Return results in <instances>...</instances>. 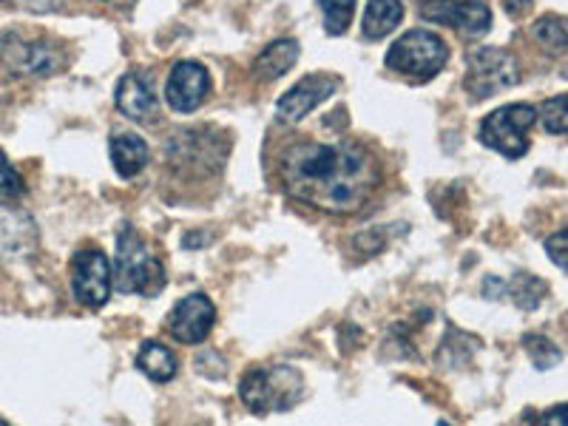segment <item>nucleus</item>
<instances>
[{
  "label": "nucleus",
  "mask_w": 568,
  "mask_h": 426,
  "mask_svg": "<svg viewBox=\"0 0 568 426\" xmlns=\"http://www.w3.org/2000/svg\"><path fill=\"white\" fill-rule=\"evenodd\" d=\"M446 60H449L446 43L435 32H426V29H413V32L400 34L387 52L389 69L415 80L435 78L446 65Z\"/></svg>",
  "instance_id": "obj_4"
},
{
  "label": "nucleus",
  "mask_w": 568,
  "mask_h": 426,
  "mask_svg": "<svg viewBox=\"0 0 568 426\" xmlns=\"http://www.w3.org/2000/svg\"><path fill=\"white\" fill-rule=\"evenodd\" d=\"M32 236V222L29 216L0 205V251H23Z\"/></svg>",
  "instance_id": "obj_18"
},
{
  "label": "nucleus",
  "mask_w": 568,
  "mask_h": 426,
  "mask_svg": "<svg viewBox=\"0 0 568 426\" xmlns=\"http://www.w3.org/2000/svg\"><path fill=\"white\" fill-rule=\"evenodd\" d=\"M420 14L433 23L469 34H486L491 27V9L486 3H426L420 7Z\"/></svg>",
  "instance_id": "obj_11"
},
{
  "label": "nucleus",
  "mask_w": 568,
  "mask_h": 426,
  "mask_svg": "<svg viewBox=\"0 0 568 426\" xmlns=\"http://www.w3.org/2000/svg\"><path fill=\"white\" fill-rule=\"evenodd\" d=\"M109 154L111 162H114L116 174L123 176V180H131V176H136L145 165H149V145H145V140L136 134L111 136Z\"/></svg>",
  "instance_id": "obj_14"
},
{
  "label": "nucleus",
  "mask_w": 568,
  "mask_h": 426,
  "mask_svg": "<svg viewBox=\"0 0 568 426\" xmlns=\"http://www.w3.org/2000/svg\"><path fill=\"white\" fill-rule=\"evenodd\" d=\"M520 80L517 74V63L509 52L495 49V45H484L475 49L466 60V91L475 100H486L497 91H506Z\"/></svg>",
  "instance_id": "obj_6"
},
{
  "label": "nucleus",
  "mask_w": 568,
  "mask_h": 426,
  "mask_svg": "<svg viewBox=\"0 0 568 426\" xmlns=\"http://www.w3.org/2000/svg\"><path fill=\"white\" fill-rule=\"evenodd\" d=\"M0 426H9V424H7V420H3V418H0Z\"/></svg>",
  "instance_id": "obj_27"
},
{
  "label": "nucleus",
  "mask_w": 568,
  "mask_h": 426,
  "mask_svg": "<svg viewBox=\"0 0 568 426\" xmlns=\"http://www.w3.org/2000/svg\"><path fill=\"white\" fill-rule=\"evenodd\" d=\"M298 60V43L293 38L273 40L265 52L258 54L253 71L258 80H278L284 71H291Z\"/></svg>",
  "instance_id": "obj_15"
},
{
  "label": "nucleus",
  "mask_w": 568,
  "mask_h": 426,
  "mask_svg": "<svg viewBox=\"0 0 568 426\" xmlns=\"http://www.w3.org/2000/svg\"><path fill=\"white\" fill-rule=\"evenodd\" d=\"M542 129L549 134H566L568 136V94L551 98L540 105Z\"/></svg>",
  "instance_id": "obj_21"
},
{
  "label": "nucleus",
  "mask_w": 568,
  "mask_h": 426,
  "mask_svg": "<svg viewBox=\"0 0 568 426\" xmlns=\"http://www.w3.org/2000/svg\"><path fill=\"white\" fill-rule=\"evenodd\" d=\"M207 91H211V74H207L202 63H196V60H180L171 69L165 94H169V103L174 111H180V114L196 111L205 103Z\"/></svg>",
  "instance_id": "obj_8"
},
{
  "label": "nucleus",
  "mask_w": 568,
  "mask_h": 426,
  "mask_svg": "<svg viewBox=\"0 0 568 426\" xmlns=\"http://www.w3.org/2000/svg\"><path fill=\"white\" fill-rule=\"evenodd\" d=\"M114 100L116 109L123 111L129 120H136V123H149V120L156 116L154 85L142 78V74H125V78H120Z\"/></svg>",
  "instance_id": "obj_12"
},
{
  "label": "nucleus",
  "mask_w": 568,
  "mask_h": 426,
  "mask_svg": "<svg viewBox=\"0 0 568 426\" xmlns=\"http://www.w3.org/2000/svg\"><path fill=\"white\" fill-rule=\"evenodd\" d=\"M111 265L103 251L85 247L71 262V291L85 307H103L111 296Z\"/></svg>",
  "instance_id": "obj_7"
},
{
  "label": "nucleus",
  "mask_w": 568,
  "mask_h": 426,
  "mask_svg": "<svg viewBox=\"0 0 568 426\" xmlns=\"http://www.w3.org/2000/svg\"><path fill=\"white\" fill-rule=\"evenodd\" d=\"M535 426H568V407H555L549 413H542Z\"/></svg>",
  "instance_id": "obj_26"
},
{
  "label": "nucleus",
  "mask_w": 568,
  "mask_h": 426,
  "mask_svg": "<svg viewBox=\"0 0 568 426\" xmlns=\"http://www.w3.org/2000/svg\"><path fill=\"white\" fill-rule=\"evenodd\" d=\"M336 85L338 80L329 78V74H311V78H302L282 100H278V120H282V123H298V120H304L313 109H318V105L336 91Z\"/></svg>",
  "instance_id": "obj_10"
},
{
  "label": "nucleus",
  "mask_w": 568,
  "mask_h": 426,
  "mask_svg": "<svg viewBox=\"0 0 568 426\" xmlns=\"http://www.w3.org/2000/svg\"><path fill=\"white\" fill-rule=\"evenodd\" d=\"M537 123V111L526 103H511L500 105L497 111H491L480 123V142L486 149L497 151V154L517 160L529 151V134L531 125Z\"/></svg>",
  "instance_id": "obj_5"
},
{
  "label": "nucleus",
  "mask_w": 568,
  "mask_h": 426,
  "mask_svg": "<svg viewBox=\"0 0 568 426\" xmlns=\"http://www.w3.org/2000/svg\"><path fill=\"white\" fill-rule=\"evenodd\" d=\"M535 38L540 40V45H546L551 54H562L568 49V29L560 18L537 20Z\"/></svg>",
  "instance_id": "obj_19"
},
{
  "label": "nucleus",
  "mask_w": 568,
  "mask_h": 426,
  "mask_svg": "<svg viewBox=\"0 0 568 426\" xmlns=\"http://www.w3.org/2000/svg\"><path fill=\"white\" fill-rule=\"evenodd\" d=\"M9 63L14 65L23 74H40V78H49L54 71L63 69V52H60L54 43H45V40H32V43H18V52L14 58H9Z\"/></svg>",
  "instance_id": "obj_13"
},
{
  "label": "nucleus",
  "mask_w": 568,
  "mask_h": 426,
  "mask_svg": "<svg viewBox=\"0 0 568 426\" xmlns=\"http://www.w3.org/2000/svg\"><path fill=\"white\" fill-rule=\"evenodd\" d=\"M27 191V185H23V176L14 171V165L9 162V156L0 151V194L7 196H18Z\"/></svg>",
  "instance_id": "obj_24"
},
{
  "label": "nucleus",
  "mask_w": 568,
  "mask_h": 426,
  "mask_svg": "<svg viewBox=\"0 0 568 426\" xmlns=\"http://www.w3.org/2000/svg\"><path fill=\"white\" fill-rule=\"evenodd\" d=\"M284 191L318 211L349 213L362 207L378 185L375 160L358 145L296 142L282 156Z\"/></svg>",
  "instance_id": "obj_1"
},
{
  "label": "nucleus",
  "mask_w": 568,
  "mask_h": 426,
  "mask_svg": "<svg viewBox=\"0 0 568 426\" xmlns=\"http://www.w3.org/2000/svg\"><path fill=\"white\" fill-rule=\"evenodd\" d=\"M322 12H324V23H327V32L329 34H344L349 27V20H353L355 7L349 0H342V3H322Z\"/></svg>",
  "instance_id": "obj_23"
},
{
  "label": "nucleus",
  "mask_w": 568,
  "mask_h": 426,
  "mask_svg": "<svg viewBox=\"0 0 568 426\" xmlns=\"http://www.w3.org/2000/svg\"><path fill=\"white\" fill-rule=\"evenodd\" d=\"M114 284L120 293L149 298L165 287V267L131 227L120 233V240H116Z\"/></svg>",
  "instance_id": "obj_2"
},
{
  "label": "nucleus",
  "mask_w": 568,
  "mask_h": 426,
  "mask_svg": "<svg viewBox=\"0 0 568 426\" xmlns=\"http://www.w3.org/2000/svg\"><path fill=\"white\" fill-rule=\"evenodd\" d=\"M524 344L537 369H551L560 362V349H557L546 336H535V333H531V336L524 338Z\"/></svg>",
  "instance_id": "obj_22"
},
{
  "label": "nucleus",
  "mask_w": 568,
  "mask_h": 426,
  "mask_svg": "<svg viewBox=\"0 0 568 426\" xmlns=\"http://www.w3.org/2000/svg\"><path fill=\"white\" fill-rule=\"evenodd\" d=\"M400 18H404V7H400V3H393V0H375V3H367L362 20L364 38H384V34H389L398 27Z\"/></svg>",
  "instance_id": "obj_17"
},
{
  "label": "nucleus",
  "mask_w": 568,
  "mask_h": 426,
  "mask_svg": "<svg viewBox=\"0 0 568 426\" xmlns=\"http://www.w3.org/2000/svg\"><path fill=\"white\" fill-rule=\"evenodd\" d=\"M546 253H549V258L560 271L568 273V227L551 233L549 240H546Z\"/></svg>",
  "instance_id": "obj_25"
},
{
  "label": "nucleus",
  "mask_w": 568,
  "mask_h": 426,
  "mask_svg": "<svg viewBox=\"0 0 568 426\" xmlns=\"http://www.w3.org/2000/svg\"><path fill=\"white\" fill-rule=\"evenodd\" d=\"M438 426H449V424H446V420H440V424Z\"/></svg>",
  "instance_id": "obj_28"
},
{
  "label": "nucleus",
  "mask_w": 568,
  "mask_h": 426,
  "mask_svg": "<svg viewBox=\"0 0 568 426\" xmlns=\"http://www.w3.org/2000/svg\"><path fill=\"white\" fill-rule=\"evenodd\" d=\"M240 395L253 413H284L302 400L304 378L296 367H284V364L251 369L242 378Z\"/></svg>",
  "instance_id": "obj_3"
},
{
  "label": "nucleus",
  "mask_w": 568,
  "mask_h": 426,
  "mask_svg": "<svg viewBox=\"0 0 568 426\" xmlns=\"http://www.w3.org/2000/svg\"><path fill=\"white\" fill-rule=\"evenodd\" d=\"M213 318H216V307H213L211 298L205 293H191L174 307L169 329L180 344H200L211 333Z\"/></svg>",
  "instance_id": "obj_9"
},
{
  "label": "nucleus",
  "mask_w": 568,
  "mask_h": 426,
  "mask_svg": "<svg viewBox=\"0 0 568 426\" xmlns=\"http://www.w3.org/2000/svg\"><path fill=\"white\" fill-rule=\"evenodd\" d=\"M506 291L511 293V298H515L520 307L531 311V307H537V304H540L542 293H546V284H542L540 278L529 276V273H520V276H515V282H511Z\"/></svg>",
  "instance_id": "obj_20"
},
{
  "label": "nucleus",
  "mask_w": 568,
  "mask_h": 426,
  "mask_svg": "<svg viewBox=\"0 0 568 426\" xmlns=\"http://www.w3.org/2000/svg\"><path fill=\"white\" fill-rule=\"evenodd\" d=\"M136 367L149 375L151 382L165 384L176 375V355L171 353L165 344L145 342V344H142L140 355H136Z\"/></svg>",
  "instance_id": "obj_16"
}]
</instances>
